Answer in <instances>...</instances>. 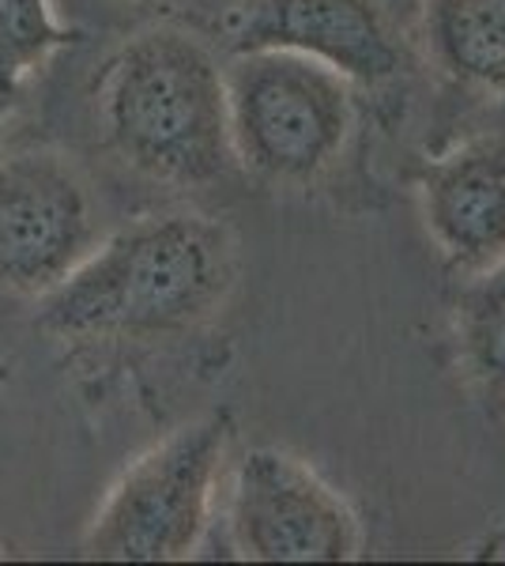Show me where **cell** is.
I'll list each match as a JSON object with an SVG mask.
<instances>
[{"mask_svg":"<svg viewBox=\"0 0 505 566\" xmlns=\"http://www.w3.org/2000/svg\"><path fill=\"white\" fill-rule=\"evenodd\" d=\"M234 234L208 216H159L98 242L39 303L53 336H155L189 328L234 287Z\"/></svg>","mask_w":505,"mask_h":566,"instance_id":"cell-1","label":"cell"},{"mask_svg":"<svg viewBox=\"0 0 505 566\" xmlns=\"http://www.w3.org/2000/svg\"><path fill=\"white\" fill-rule=\"evenodd\" d=\"M98 114L114 151L148 178L200 186L234 167L227 76L186 31L128 39L98 80Z\"/></svg>","mask_w":505,"mask_h":566,"instance_id":"cell-2","label":"cell"},{"mask_svg":"<svg viewBox=\"0 0 505 566\" xmlns=\"http://www.w3.org/2000/svg\"><path fill=\"white\" fill-rule=\"evenodd\" d=\"M227 76L234 159L272 181L317 178L351 133V91L306 53H234Z\"/></svg>","mask_w":505,"mask_h":566,"instance_id":"cell-3","label":"cell"},{"mask_svg":"<svg viewBox=\"0 0 505 566\" xmlns=\"http://www.w3.org/2000/svg\"><path fill=\"white\" fill-rule=\"evenodd\" d=\"M227 438H231L227 416H208L162 438L155 450L128 464L80 544L84 559H189L208 528Z\"/></svg>","mask_w":505,"mask_h":566,"instance_id":"cell-4","label":"cell"},{"mask_svg":"<svg viewBox=\"0 0 505 566\" xmlns=\"http://www.w3.org/2000/svg\"><path fill=\"white\" fill-rule=\"evenodd\" d=\"M231 541L238 559L253 563H351L362 528L339 491L306 461L261 446L238 461Z\"/></svg>","mask_w":505,"mask_h":566,"instance_id":"cell-5","label":"cell"},{"mask_svg":"<svg viewBox=\"0 0 505 566\" xmlns=\"http://www.w3.org/2000/svg\"><path fill=\"white\" fill-rule=\"evenodd\" d=\"M98 245L84 178L50 151L0 159V287L42 298Z\"/></svg>","mask_w":505,"mask_h":566,"instance_id":"cell-6","label":"cell"},{"mask_svg":"<svg viewBox=\"0 0 505 566\" xmlns=\"http://www.w3.org/2000/svg\"><path fill=\"white\" fill-rule=\"evenodd\" d=\"M231 50L306 53L355 84H381L403 65L374 0H256L234 31Z\"/></svg>","mask_w":505,"mask_h":566,"instance_id":"cell-7","label":"cell"},{"mask_svg":"<svg viewBox=\"0 0 505 566\" xmlns=\"http://www.w3.org/2000/svg\"><path fill=\"white\" fill-rule=\"evenodd\" d=\"M422 216L453 269H494L505 258V133L475 136L427 167Z\"/></svg>","mask_w":505,"mask_h":566,"instance_id":"cell-8","label":"cell"},{"mask_svg":"<svg viewBox=\"0 0 505 566\" xmlns=\"http://www.w3.org/2000/svg\"><path fill=\"white\" fill-rule=\"evenodd\" d=\"M422 20L449 76L505 87V0H427Z\"/></svg>","mask_w":505,"mask_h":566,"instance_id":"cell-9","label":"cell"},{"mask_svg":"<svg viewBox=\"0 0 505 566\" xmlns=\"http://www.w3.org/2000/svg\"><path fill=\"white\" fill-rule=\"evenodd\" d=\"M76 39L80 31L53 15L50 0H0V117L12 109L23 80Z\"/></svg>","mask_w":505,"mask_h":566,"instance_id":"cell-10","label":"cell"},{"mask_svg":"<svg viewBox=\"0 0 505 566\" xmlns=\"http://www.w3.org/2000/svg\"><path fill=\"white\" fill-rule=\"evenodd\" d=\"M461 348L475 386L505 408V258L480 272L461 306Z\"/></svg>","mask_w":505,"mask_h":566,"instance_id":"cell-11","label":"cell"},{"mask_svg":"<svg viewBox=\"0 0 505 566\" xmlns=\"http://www.w3.org/2000/svg\"><path fill=\"white\" fill-rule=\"evenodd\" d=\"M8 378H12V370H8L4 363H0V381H8Z\"/></svg>","mask_w":505,"mask_h":566,"instance_id":"cell-12","label":"cell"}]
</instances>
